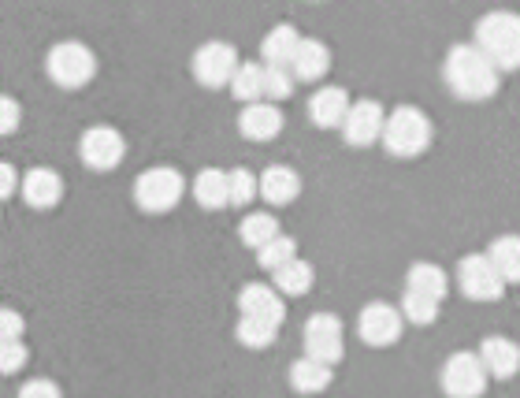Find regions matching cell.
<instances>
[{"mask_svg":"<svg viewBox=\"0 0 520 398\" xmlns=\"http://www.w3.org/2000/svg\"><path fill=\"white\" fill-rule=\"evenodd\" d=\"M361 339L372 346H390L398 343V335H402V313L387 302H372V306H364L361 313Z\"/></svg>","mask_w":520,"mask_h":398,"instance_id":"obj_12","label":"cell"},{"mask_svg":"<svg viewBox=\"0 0 520 398\" xmlns=\"http://www.w3.org/2000/svg\"><path fill=\"white\" fill-rule=\"evenodd\" d=\"M242 242L246 246H253V250H260V246H268V242L279 235V220H275L272 213H249L246 220H242Z\"/></svg>","mask_w":520,"mask_h":398,"instance_id":"obj_27","label":"cell"},{"mask_svg":"<svg viewBox=\"0 0 520 398\" xmlns=\"http://www.w3.org/2000/svg\"><path fill=\"white\" fill-rule=\"evenodd\" d=\"M298 257V246H294V239H286V235H275L268 246H260L257 250V261H260V268H283L286 261H294Z\"/></svg>","mask_w":520,"mask_h":398,"instance_id":"obj_29","label":"cell"},{"mask_svg":"<svg viewBox=\"0 0 520 398\" xmlns=\"http://www.w3.org/2000/svg\"><path fill=\"white\" fill-rule=\"evenodd\" d=\"M346 350V339H342V320L335 313H316L305 324V358L320 361V365H335Z\"/></svg>","mask_w":520,"mask_h":398,"instance_id":"obj_6","label":"cell"},{"mask_svg":"<svg viewBox=\"0 0 520 398\" xmlns=\"http://www.w3.org/2000/svg\"><path fill=\"white\" fill-rule=\"evenodd\" d=\"M19 398H64V395H60V387L52 384V380L38 376V380H30V384L19 387Z\"/></svg>","mask_w":520,"mask_h":398,"instance_id":"obj_36","label":"cell"},{"mask_svg":"<svg viewBox=\"0 0 520 398\" xmlns=\"http://www.w3.org/2000/svg\"><path fill=\"white\" fill-rule=\"evenodd\" d=\"M327 384H331V365H320V361L312 358H301L290 365V387L301 391V395H316Z\"/></svg>","mask_w":520,"mask_h":398,"instance_id":"obj_24","label":"cell"},{"mask_svg":"<svg viewBox=\"0 0 520 398\" xmlns=\"http://www.w3.org/2000/svg\"><path fill=\"white\" fill-rule=\"evenodd\" d=\"M383 123H387V116H383V108H379L376 101H357V105H350V112H346L342 131H346V142H350V146H372V142L383 138Z\"/></svg>","mask_w":520,"mask_h":398,"instance_id":"obj_13","label":"cell"},{"mask_svg":"<svg viewBox=\"0 0 520 398\" xmlns=\"http://www.w3.org/2000/svg\"><path fill=\"white\" fill-rule=\"evenodd\" d=\"M234 71H238V53L227 41H205L194 53V75L205 86H231Z\"/></svg>","mask_w":520,"mask_h":398,"instance_id":"obj_10","label":"cell"},{"mask_svg":"<svg viewBox=\"0 0 520 398\" xmlns=\"http://www.w3.org/2000/svg\"><path fill=\"white\" fill-rule=\"evenodd\" d=\"M19 120H23V108H19V101L8 97V93H0V134H12L15 127H19Z\"/></svg>","mask_w":520,"mask_h":398,"instance_id":"obj_35","label":"cell"},{"mask_svg":"<svg viewBox=\"0 0 520 398\" xmlns=\"http://www.w3.org/2000/svg\"><path fill=\"white\" fill-rule=\"evenodd\" d=\"M290 90H294V71L279 64H264V101L268 105L283 101V97H290Z\"/></svg>","mask_w":520,"mask_h":398,"instance_id":"obj_28","label":"cell"},{"mask_svg":"<svg viewBox=\"0 0 520 398\" xmlns=\"http://www.w3.org/2000/svg\"><path fill=\"white\" fill-rule=\"evenodd\" d=\"M346 112H350V97H346L342 86H324V90L312 93L309 116L316 127H342V123H346Z\"/></svg>","mask_w":520,"mask_h":398,"instance_id":"obj_16","label":"cell"},{"mask_svg":"<svg viewBox=\"0 0 520 398\" xmlns=\"http://www.w3.org/2000/svg\"><path fill=\"white\" fill-rule=\"evenodd\" d=\"M238 309H242L246 320H260V324H272V328H279L286 317L283 298H279V291H272L268 283H249V287H242Z\"/></svg>","mask_w":520,"mask_h":398,"instance_id":"obj_11","label":"cell"},{"mask_svg":"<svg viewBox=\"0 0 520 398\" xmlns=\"http://www.w3.org/2000/svg\"><path fill=\"white\" fill-rule=\"evenodd\" d=\"M480 361L487 376H498V380H509L520 372V346L513 339H502V335H491L483 339L480 346Z\"/></svg>","mask_w":520,"mask_h":398,"instance_id":"obj_15","label":"cell"},{"mask_svg":"<svg viewBox=\"0 0 520 398\" xmlns=\"http://www.w3.org/2000/svg\"><path fill=\"white\" fill-rule=\"evenodd\" d=\"M123 153H127V142H123V134L116 127H90V131H82V138H78V157L93 172L116 168L119 160H123Z\"/></svg>","mask_w":520,"mask_h":398,"instance_id":"obj_8","label":"cell"},{"mask_svg":"<svg viewBox=\"0 0 520 398\" xmlns=\"http://www.w3.org/2000/svg\"><path fill=\"white\" fill-rule=\"evenodd\" d=\"M182 175L168 164H160V168H145L138 179H134V201H138V209L145 213H168L182 201Z\"/></svg>","mask_w":520,"mask_h":398,"instance_id":"obj_5","label":"cell"},{"mask_svg":"<svg viewBox=\"0 0 520 398\" xmlns=\"http://www.w3.org/2000/svg\"><path fill=\"white\" fill-rule=\"evenodd\" d=\"M15 186H19V175H15V168L8 164V160H0V201L12 198Z\"/></svg>","mask_w":520,"mask_h":398,"instance_id":"obj_37","label":"cell"},{"mask_svg":"<svg viewBox=\"0 0 520 398\" xmlns=\"http://www.w3.org/2000/svg\"><path fill=\"white\" fill-rule=\"evenodd\" d=\"M298 30L294 27H275L268 30V38L260 41V56L268 60V64H279V67H290V60H294V53H298Z\"/></svg>","mask_w":520,"mask_h":398,"instance_id":"obj_22","label":"cell"},{"mask_svg":"<svg viewBox=\"0 0 520 398\" xmlns=\"http://www.w3.org/2000/svg\"><path fill=\"white\" fill-rule=\"evenodd\" d=\"M23 317L15 313V309L0 306V343H19L23 339Z\"/></svg>","mask_w":520,"mask_h":398,"instance_id":"obj_34","label":"cell"},{"mask_svg":"<svg viewBox=\"0 0 520 398\" xmlns=\"http://www.w3.org/2000/svg\"><path fill=\"white\" fill-rule=\"evenodd\" d=\"M446 82L465 101H487L498 90V71L476 45H454L446 56Z\"/></svg>","mask_w":520,"mask_h":398,"instance_id":"obj_1","label":"cell"},{"mask_svg":"<svg viewBox=\"0 0 520 398\" xmlns=\"http://www.w3.org/2000/svg\"><path fill=\"white\" fill-rule=\"evenodd\" d=\"M272 276H275V291H283V294H305L312 287V265L301 261V257L286 261L283 268H275Z\"/></svg>","mask_w":520,"mask_h":398,"instance_id":"obj_26","label":"cell"},{"mask_svg":"<svg viewBox=\"0 0 520 398\" xmlns=\"http://www.w3.org/2000/svg\"><path fill=\"white\" fill-rule=\"evenodd\" d=\"M257 190L268 205H290V201L301 194V179L298 172H290L286 164H272V168L257 179Z\"/></svg>","mask_w":520,"mask_h":398,"instance_id":"obj_17","label":"cell"},{"mask_svg":"<svg viewBox=\"0 0 520 398\" xmlns=\"http://www.w3.org/2000/svg\"><path fill=\"white\" fill-rule=\"evenodd\" d=\"M383 142L394 157H420L431 146V123L420 108H394L383 123Z\"/></svg>","mask_w":520,"mask_h":398,"instance_id":"obj_3","label":"cell"},{"mask_svg":"<svg viewBox=\"0 0 520 398\" xmlns=\"http://www.w3.org/2000/svg\"><path fill=\"white\" fill-rule=\"evenodd\" d=\"M402 313H405L409 320H413L416 328H424V324H431V320L439 317V302H431V298H420V294H409V291H405Z\"/></svg>","mask_w":520,"mask_h":398,"instance_id":"obj_32","label":"cell"},{"mask_svg":"<svg viewBox=\"0 0 520 398\" xmlns=\"http://www.w3.org/2000/svg\"><path fill=\"white\" fill-rule=\"evenodd\" d=\"M253 198H257V175L249 172V168L227 172V201L231 205H249Z\"/></svg>","mask_w":520,"mask_h":398,"instance_id":"obj_30","label":"cell"},{"mask_svg":"<svg viewBox=\"0 0 520 398\" xmlns=\"http://www.w3.org/2000/svg\"><path fill=\"white\" fill-rule=\"evenodd\" d=\"M275 335H279V328H272V324H260V320H238V343L253 346V350H260V346H272Z\"/></svg>","mask_w":520,"mask_h":398,"instance_id":"obj_31","label":"cell"},{"mask_svg":"<svg viewBox=\"0 0 520 398\" xmlns=\"http://www.w3.org/2000/svg\"><path fill=\"white\" fill-rule=\"evenodd\" d=\"M23 365H26V346H23V339H19V343H0V372H4V376L19 372Z\"/></svg>","mask_w":520,"mask_h":398,"instance_id":"obj_33","label":"cell"},{"mask_svg":"<svg viewBox=\"0 0 520 398\" xmlns=\"http://www.w3.org/2000/svg\"><path fill=\"white\" fill-rule=\"evenodd\" d=\"M457 279H461V291L468 298H476V302H494L498 294L506 291V283L487 261V253H468L465 261L457 265Z\"/></svg>","mask_w":520,"mask_h":398,"instance_id":"obj_9","label":"cell"},{"mask_svg":"<svg viewBox=\"0 0 520 398\" xmlns=\"http://www.w3.org/2000/svg\"><path fill=\"white\" fill-rule=\"evenodd\" d=\"M405 291L420 294V298H431V302H442L446 298V272L431 261H416L405 276Z\"/></svg>","mask_w":520,"mask_h":398,"instance_id":"obj_20","label":"cell"},{"mask_svg":"<svg viewBox=\"0 0 520 398\" xmlns=\"http://www.w3.org/2000/svg\"><path fill=\"white\" fill-rule=\"evenodd\" d=\"M487 261L494 265V272L502 276V283H520V235H502L491 242Z\"/></svg>","mask_w":520,"mask_h":398,"instance_id":"obj_21","label":"cell"},{"mask_svg":"<svg viewBox=\"0 0 520 398\" xmlns=\"http://www.w3.org/2000/svg\"><path fill=\"white\" fill-rule=\"evenodd\" d=\"M238 127L253 142H268V138H275V134L283 131V112L275 105H268V101H257V105H246Z\"/></svg>","mask_w":520,"mask_h":398,"instance_id":"obj_18","label":"cell"},{"mask_svg":"<svg viewBox=\"0 0 520 398\" xmlns=\"http://www.w3.org/2000/svg\"><path fill=\"white\" fill-rule=\"evenodd\" d=\"M231 93L246 105L264 101V64H238L231 79Z\"/></svg>","mask_w":520,"mask_h":398,"instance_id":"obj_25","label":"cell"},{"mask_svg":"<svg viewBox=\"0 0 520 398\" xmlns=\"http://www.w3.org/2000/svg\"><path fill=\"white\" fill-rule=\"evenodd\" d=\"M476 49L494 64V71H517L520 67V15L517 12H487L476 27Z\"/></svg>","mask_w":520,"mask_h":398,"instance_id":"obj_2","label":"cell"},{"mask_svg":"<svg viewBox=\"0 0 520 398\" xmlns=\"http://www.w3.org/2000/svg\"><path fill=\"white\" fill-rule=\"evenodd\" d=\"M194 198L201 209H223V205H231V201H227V172H220V168L197 172Z\"/></svg>","mask_w":520,"mask_h":398,"instance_id":"obj_23","label":"cell"},{"mask_svg":"<svg viewBox=\"0 0 520 398\" xmlns=\"http://www.w3.org/2000/svg\"><path fill=\"white\" fill-rule=\"evenodd\" d=\"M327 67H331V49H327L324 41L316 38H301L298 41V53L290 60V71H294V79H320Z\"/></svg>","mask_w":520,"mask_h":398,"instance_id":"obj_19","label":"cell"},{"mask_svg":"<svg viewBox=\"0 0 520 398\" xmlns=\"http://www.w3.org/2000/svg\"><path fill=\"white\" fill-rule=\"evenodd\" d=\"M442 391L450 398H480L487 391V369L480 354H454L442 369Z\"/></svg>","mask_w":520,"mask_h":398,"instance_id":"obj_7","label":"cell"},{"mask_svg":"<svg viewBox=\"0 0 520 398\" xmlns=\"http://www.w3.org/2000/svg\"><path fill=\"white\" fill-rule=\"evenodd\" d=\"M19 186H23L26 205H34V209H52L56 201L64 198V179L52 172V168H30L19 179Z\"/></svg>","mask_w":520,"mask_h":398,"instance_id":"obj_14","label":"cell"},{"mask_svg":"<svg viewBox=\"0 0 520 398\" xmlns=\"http://www.w3.org/2000/svg\"><path fill=\"white\" fill-rule=\"evenodd\" d=\"M45 67H49V79L64 90H78L97 75V56L93 49H86L82 41H56L45 56Z\"/></svg>","mask_w":520,"mask_h":398,"instance_id":"obj_4","label":"cell"}]
</instances>
